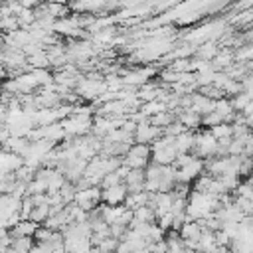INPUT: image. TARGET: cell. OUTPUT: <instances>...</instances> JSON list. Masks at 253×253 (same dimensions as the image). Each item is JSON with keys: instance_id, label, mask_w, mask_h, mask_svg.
I'll use <instances>...</instances> for the list:
<instances>
[{"instance_id": "cell-1", "label": "cell", "mask_w": 253, "mask_h": 253, "mask_svg": "<svg viewBox=\"0 0 253 253\" xmlns=\"http://www.w3.org/2000/svg\"><path fill=\"white\" fill-rule=\"evenodd\" d=\"M152 162V148H150V144H138V142H134V144H130L128 146V150H126V154L123 156V164L126 166V168H146L148 164Z\"/></svg>"}, {"instance_id": "cell-2", "label": "cell", "mask_w": 253, "mask_h": 253, "mask_svg": "<svg viewBox=\"0 0 253 253\" xmlns=\"http://www.w3.org/2000/svg\"><path fill=\"white\" fill-rule=\"evenodd\" d=\"M73 204L79 206V208L85 210V211L97 210V208L103 204V200H101V188H99V186H89V188L77 190Z\"/></svg>"}, {"instance_id": "cell-3", "label": "cell", "mask_w": 253, "mask_h": 253, "mask_svg": "<svg viewBox=\"0 0 253 253\" xmlns=\"http://www.w3.org/2000/svg\"><path fill=\"white\" fill-rule=\"evenodd\" d=\"M180 237L182 241L186 243V247L190 251L198 249L200 247V237H202V223L200 221H194V219H188L182 227H180Z\"/></svg>"}, {"instance_id": "cell-4", "label": "cell", "mask_w": 253, "mask_h": 253, "mask_svg": "<svg viewBox=\"0 0 253 253\" xmlns=\"http://www.w3.org/2000/svg\"><path fill=\"white\" fill-rule=\"evenodd\" d=\"M158 136H162V128L154 126L150 121H142L134 128V142L138 144H152Z\"/></svg>"}, {"instance_id": "cell-5", "label": "cell", "mask_w": 253, "mask_h": 253, "mask_svg": "<svg viewBox=\"0 0 253 253\" xmlns=\"http://www.w3.org/2000/svg\"><path fill=\"white\" fill-rule=\"evenodd\" d=\"M126 196H128V190H126L125 182L123 184H117V186H111L107 190H101V200L107 206H123L125 200H126Z\"/></svg>"}, {"instance_id": "cell-6", "label": "cell", "mask_w": 253, "mask_h": 253, "mask_svg": "<svg viewBox=\"0 0 253 253\" xmlns=\"http://www.w3.org/2000/svg\"><path fill=\"white\" fill-rule=\"evenodd\" d=\"M144 184H146V168H132L126 172L125 178V186L128 190V194H136V192H144Z\"/></svg>"}, {"instance_id": "cell-7", "label": "cell", "mask_w": 253, "mask_h": 253, "mask_svg": "<svg viewBox=\"0 0 253 253\" xmlns=\"http://www.w3.org/2000/svg\"><path fill=\"white\" fill-rule=\"evenodd\" d=\"M174 111H176V121L182 123L188 130H196L202 126V117L192 109H174Z\"/></svg>"}, {"instance_id": "cell-8", "label": "cell", "mask_w": 253, "mask_h": 253, "mask_svg": "<svg viewBox=\"0 0 253 253\" xmlns=\"http://www.w3.org/2000/svg\"><path fill=\"white\" fill-rule=\"evenodd\" d=\"M38 227H40V225H38L36 221H32V219H20V221L10 229V233H12V237H34V233H36Z\"/></svg>"}, {"instance_id": "cell-9", "label": "cell", "mask_w": 253, "mask_h": 253, "mask_svg": "<svg viewBox=\"0 0 253 253\" xmlns=\"http://www.w3.org/2000/svg\"><path fill=\"white\" fill-rule=\"evenodd\" d=\"M123 206H126V208H128L130 211H134V210H138V208H142V206H148V192L144 190V192L128 194Z\"/></svg>"}, {"instance_id": "cell-10", "label": "cell", "mask_w": 253, "mask_h": 253, "mask_svg": "<svg viewBox=\"0 0 253 253\" xmlns=\"http://www.w3.org/2000/svg\"><path fill=\"white\" fill-rule=\"evenodd\" d=\"M132 217H134V221H144V223H156V211L150 208V206H142V208H138V210H134L132 211Z\"/></svg>"}, {"instance_id": "cell-11", "label": "cell", "mask_w": 253, "mask_h": 253, "mask_svg": "<svg viewBox=\"0 0 253 253\" xmlns=\"http://www.w3.org/2000/svg\"><path fill=\"white\" fill-rule=\"evenodd\" d=\"M34 245H36L34 237H14V239H12V249H14V253H30Z\"/></svg>"}, {"instance_id": "cell-12", "label": "cell", "mask_w": 253, "mask_h": 253, "mask_svg": "<svg viewBox=\"0 0 253 253\" xmlns=\"http://www.w3.org/2000/svg\"><path fill=\"white\" fill-rule=\"evenodd\" d=\"M53 229H49V227H45V225H40L38 229H36V233H34V241L36 243H40V245H49V241L53 239Z\"/></svg>"}, {"instance_id": "cell-13", "label": "cell", "mask_w": 253, "mask_h": 253, "mask_svg": "<svg viewBox=\"0 0 253 253\" xmlns=\"http://www.w3.org/2000/svg\"><path fill=\"white\" fill-rule=\"evenodd\" d=\"M208 130L211 132V136H213L215 140L231 138V125H229V123H221V125H217V126H213V128H208Z\"/></svg>"}, {"instance_id": "cell-14", "label": "cell", "mask_w": 253, "mask_h": 253, "mask_svg": "<svg viewBox=\"0 0 253 253\" xmlns=\"http://www.w3.org/2000/svg\"><path fill=\"white\" fill-rule=\"evenodd\" d=\"M221 123H223V117L219 113H215V111H211V113L202 117V126H208V128H213V126H217Z\"/></svg>"}, {"instance_id": "cell-15", "label": "cell", "mask_w": 253, "mask_h": 253, "mask_svg": "<svg viewBox=\"0 0 253 253\" xmlns=\"http://www.w3.org/2000/svg\"><path fill=\"white\" fill-rule=\"evenodd\" d=\"M117 245H119V239L111 235V237L103 239V241H101V243H99L97 247H99V249H101L103 253H115V251H117Z\"/></svg>"}, {"instance_id": "cell-16", "label": "cell", "mask_w": 253, "mask_h": 253, "mask_svg": "<svg viewBox=\"0 0 253 253\" xmlns=\"http://www.w3.org/2000/svg\"><path fill=\"white\" fill-rule=\"evenodd\" d=\"M150 253H166L168 251V245H166V239H160V241H152L148 245Z\"/></svg>"}, {"instance_id": "cell-17", "label": "cell", "mask_w": 253, "mask_h": 253, "mask_svg": "<svg viewBox=\"0 0 253 253\" xmlns=\"http://www.w3.org/2000/svg\"><path fill=\"white\" fill-rule=\"evenodd\" d=\"M30 253H51V251H49L45 245H40V243H36V245L32 247V251H30Z\"/></svg>"}, {"instance_id": "cell-18", "label": "cell", "mask_w": 253, "mask_h": 253, "mask_svg": "<svg viewBox=\"0 0 253 253\" xmlns=\"http://www.w3.org/2000/svg\"><path fill=\"white\" fill-rule=\"evenodd\" d=\"M211 253H231V251H229V247H227V245H217Z\"/></svg>"}, {"instance_id": "cell-19", "label": "cell", "mask_w": 253, "mask_h": 253, "mask_svg": "<svg viewBox=\"0 0 253 253\" xmlns=\"http://www.w3.org/2000/svg\"><path fill=\"white\" fill-rule=\"evenodd\" d=\"M51 253H67V251H65V247H57V249H53Z\"/></svg>"}, {"instance_id": "cell-20", "label": "cell", "mask_w": 253, "mask_h": 253, "mask_svg": "<svg viewBox=\"0 0 253 253\" xmlns=\"http://www.w3.org/2000/svg\"><path fill=\"white\" fill-rule=\"evenodd\" d=\"M190 253H208V251H204V249H194V251H190Z\"/></svg>"}, {"instance_id": "cell-21", "label": "cell", "mask_w": 253, "mask_h": 253, "mask_svg": "<svg viewBox=\"0 0 253 253\" xmlns=\"http://www.w3.org/2000/svg\"><path fill=\"white\" fill-rule=\"evenodd\" d=\"M247 180H249V182H251V184H253V174H251V176H249V178H247Z\"/></svg>"}]
</instances>
